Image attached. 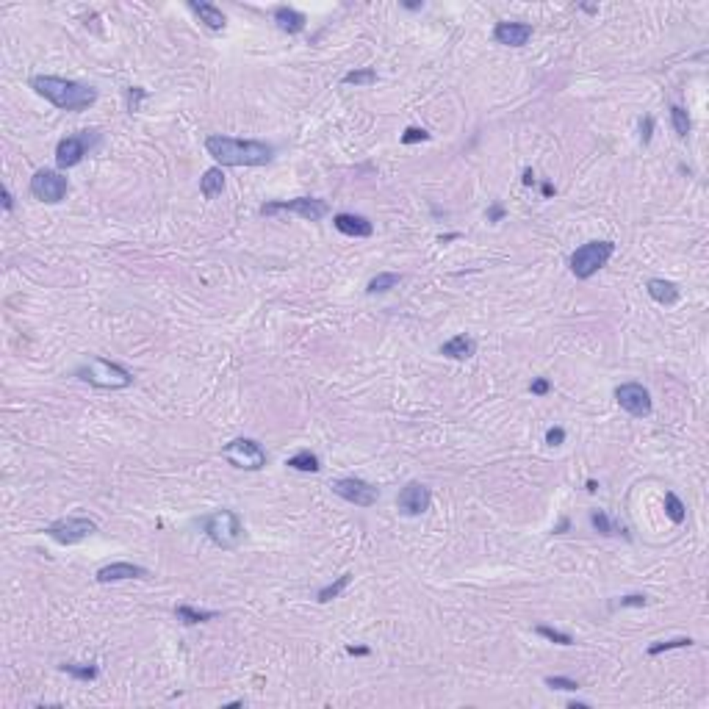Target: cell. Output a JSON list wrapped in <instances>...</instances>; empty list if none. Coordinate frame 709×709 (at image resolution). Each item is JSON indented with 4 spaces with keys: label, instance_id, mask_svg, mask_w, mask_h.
Wrapping results in <instances>:
<instances>
[{
    "label": "cell",
    "instance_id": "6da1fadb",
    "mask_svg": "<svg viewBox=\"0 0 709 709\" xmlns=\"http://www.w3.org/2000/svg\"><path fill=\"white\" fill-rule=\"evenodd\" d=\"M208 155L219 166H266L274 158V147L258 139H233L214 133L206 139Z\"/></svg>",
    "mask_w": 709,
    "mask_h": 709
},
{
    "label": "cell",
    "instance_id": "7a4b0ae2",
    "mask_svg": "<svg viewBox=\"0 0 709 709\" xmlns=\"http://www.w3.org/2000/svg\"><path fill=\"white\" fill-rule=\"evenodd\" d=\"M28 86L45 97L47 103H53L61 111H86L89 106L97 103V91L86 83L69 80V78H58V75H34L28 80Z\"/></svg>",
    "mask_w": 709,
    "mask_h": 709
},
{
    "label": "cell",
    "instance_id": "3957f363",
    "mask_svg": "<svg viewBox=\"0 0 709 709\" xmlns=\"http://www.w3.org/2000/svg\"><path fill=\"white\" fill-rule=\"evenodd\" d=\"M75 377L94 385V388H103V391H122V388L133 385V374L125 366H120L114 360H106V358H89L75 371Z\"/></svg>",
    "mask_w": 709,
    "mask_h": 709
},
{
    "label": "cell",
    "instance_id": "277c9868",
    "mask_svg": "<svg viewBox=\"0 0 709 709\" xmlns=\"http://www.w3.org/2000/svg\"><path fill=\"white\" fill-rule=\"evenodd\" d=\"M202 530H206V535L211 538L214 546L228 549V552L236 549V546L244 541V524H241L239 513H236V510H228V508L214 510L211 516L202 519Z\"/></svg>",
    "mask_w": 709,
    "mask_h": 709
},
{
    "label": "cell",
    "instance_id": "5b68a950",
    "mask_svg": "<svg viewBox=\"0 0 709 709\" xmlns=\"http://www.w3.org/2000/svg\"><path fill=\"white\" fill-rule=\"evenodd\" d=\"M613 252H615V244H613V241H587V244L576 247L574 255H571V272H574V277L590 280L598 269L607 266V261L613 258Z\"/></svg>",
    "mask_w": 709,
    "mask_h": 709
},
{
    "label": "cell",
    "instance_id": "8992f818",
    "mask_svg": "<svg viewBox=\"0 0 709 709\" xmlns=\"http://www.w3.org/2000/svg\"><path fill=\"white\" fill-rule=\"evenodd\" d=\"M280 211L296 214L305 222H319L330 214V206L319 197H296V199H274V202H263L261 206V217H274Z\"/></svg>",
    "mask_w": 709,
    "mask_h": 709
},
{
    "label": "cell",
    "instance_id": "52a82bcc",
    "mask_svg": "<svg viewBox=\"0 0 709 709\" xmlns=\"http://www.w3.org/2000/svg\"><path fill=\"white\" fill-rule=\"evenodd\" d=\"M222 455L230 466L244 471H261L266 466V449L252 438H233L230 444L222 446Z\"/></svg>",
    "mask_w": 709,
    "mask_h": 709
},
{
    "label": "cell",
    "instance_id": "ba28073f",
    "mask_svg": "<svg viewBox=\"0 0 709 709\" xmlns=\"http://www.w3.org/2000/svg\"><path fill=\"white\" fill-rule=\"evenodd\" d=\"M100 142V131H80L78 136H67L56 144V166L58 169H72L78 166L89 150Z\"/></svg>",
    "mask_w": 709,
    "mask_h": 709
},
{
    "label": "cell",
    "instance_id": "9c48e42d",
    "mask_svg": "<svg viewBox=\"0 0 709 709\" xmlns=\"http://www.w3.org/2000/svg\"><path fill=\"white\" fill-rule=\"evenodd\" d=\"M94 532H97V524H94L91 519H83V516L58 519V521H53V524L45 530V535H47L50 541L61 543V546H75V543L86 541L89 535H94Z\"/></svg>",
    "mask_w": 709,
    "mask_h": 709
},
{
    "label": "cell",
    "instance_id": "30bf717a",
    "mask_svg": "<svg viewBox=\"0 0 709 709\" xmlns=\"http://www.w3.org/2000/svg\"><path fill=\"white\" fill-rule=\"evenodd\" d=\"M67 191H69V180L56 169H39L31 177V194L42 202H50V206L61 202Z\"/></svg>",
    "mask_w": 709,
    "mask_h": 709
},
{
    "label": "cell",
    "instance_id": "8fae6325",
    "mask_svg": "<svg viewBox=\"0 0 709 709\" xmlns=\"http://www.w3.org/2000/svg\"><path fill=\"white\" fill-rule=\"evenodd\" d=\"M615 399H618V404H621V411H626V413L635 416V419H646V416H651V411H654L651 393H648V388L640 385V382H624V385H618V388H615Z\"/></svg>",
    "mask_w": 709,
    "mask_h": 709
},
{
    "label": "cell",
    "instance_id": "7c38bea8",
    "mask_svg": "<svg viewBox=\"0 0 709 709\" xmlns=\"http://www.w3.org/2000/svg\"><path fill=\"white\" fill-rule=\"evenodd\" d=\"M330 488H333V493H336V496H341V499H347V501L358 504V508H371V504H377V499H380V490H377L371 482L358 479V477H341V479H333V482H330Z\"/></svg>",
    "mask_w": 709,
    "mask_h": 709
},
{
    "label": "cell",
    "instance_id": "4fadbf2b",
    "mask_svg": "<svg viewBox=\"0 0 709 709\" xmlns=\"http://www.w3.org/2000/svg\"><path fill=\"white\" fill-rule=\"evenodd\" d=\"M433 504V493L424 482H408L399 496H396V508L404 513V516H424Z\"/></svg>",
    "mask_w": 709,
    "mask_h": 709
},
{
    "label": "cell",
    "instance_id": "5bb4252c",
    "mask_svg": "<svg viewBox=\"0 0 709 709\" xmlns=\"http://www.w3.org/2000/svg\"><path fill=\"white\" fill-rule=\"evenodd\" d=\"M493 39L504 47H524L532 39V25L530 23H513V20H501L493 28Z\"/></svg>",
    "mask_w": 709,
    "mask_h": 709
},
{
    "label": "cell",
    "instance_id": "9a60e30c",
    "mask_svg": "<svg viewBox=\"0 0 709 709\" xmlns=\"http://www.w3.org/2000/svg\"><path fill=\"white\" fill-rule=\"evenodd\" d=\"M147 576H150V571L142 568V565H136V563H111V565H103V568L94 574V579H97L100 585L125 582V579H147Z\"/></svg>",
    "mask_w": 709,
    "mask_h": 709
},
{
    "label": "cell",
    "instance_id": "2e32d148",
    "mask_svg": "<svg viewBox=\"0 0 709 709\" xmlns=\"http://www.w3.org/2000/svg\"><path fill=\"white\" fill-rule=\"evenodd\" d=\"M333 225H336L338 233L352 236V239H369L374 233V225L366 217H360V214H336Z\"/></svg>",
    "mask_w": 709,
    "mask_h": 709
},
{
    "label": "cell",
    "instance_id": "e0dca14e",
    "mask_svg": "<svg viewBox=\"0 0 709 709\" xmlns=\"http://www.w3.org/2000/svg\"><path fill=\"white\" fill-rule=\"evenodd\" d=\"M188 9L199 17V23L206 25V28H211V31H225L228 17H225V12H222L219 6L208 3V0H188Z\"/></svg>",
    "mask_w": 709,
    "mask_h": 709
},
{
    "label": "cell",
    "instance_id": "ac0fdd59",
    "mask_svg": "<svg viewBox=\"0 0 709 709\" xmlns=\"http://www.w3.org/2000/svg\"><path fill=\"white\" fill-rule=\"evenodd\" d=\"M272 20H274L277 28H280L283 34H288V36L302 34V31H305V25H308V17L302 14V12H296V9H291V6H277L274 14H272Z\"/></svg>",
    "mask_w": 709,
    "mask_h": 709
},
{
    "label": "cell",
    "instance_id": "d6986e66",
    "mask_svg": "<svg viewBox=\"0 0 709 709\" xmlns=\"http://www.w3.org/2000/svg\"><path fill=\"white\" fill-rule=\"evenodd\" d=\"M646 291H648V296H651L654 302H659V305H676V302H679V285L670 283V280L651 277V280L646 283Z\"/></svg>",
    "mask_w": 709,
    "mask_h": 709
},
{
    "label": "cell",
    "instance_id": "ffe728a7",
    "mask_svg": "<svg viewBox=\"0 0 709 709\" xmlns=\"http://www.w3.org/2000/svg\"><path fill=\"white\" fill-rule=\"evenodd\" d=\"M474 352H477V341L471 336H466V333H460V336L449 338L446 344H441V355L452 358V360H468Z\"/></svg>",
    "mask_w": 709,
    "mask_h": 709
},
{
    "label": "cell",
    "instance_id": "44dd1931",
    "mask_svg": "<svg viewBox=\"0 0 709 709\" xmlns=\"http://www.w3.org/2000/svg\"><path fill=\"white\" fill-rule=\"evenodd\" d=\"M222 191H225V172H222V166L206 169V175L199 177V194L206 197V199H214V197H219Z\"/></svg>",
    "mask_w": 709,
    "mask_h": 709
},
{
    "label": "cell",
    "instance_id": "7402d4cb",
    "mask_svg": "<svg viewBox=\"0 0 709 709\" xmlns=\"http://www.w3.org/2000/svg\"><path fill=\"white\" fill-rule=\"evenodd\" d=\"M175 618L186 626H197V624H208V621L219 618V613L217 610H197V607L180 604V607H175Z\"/></svg>",
    "mask_w": 709,
    "mask_h": 709
},
{
    "label": "cell",
    "instance_id": "603a6c76",
    "mask_svg": "<svg viewBox=\"0 0 709 709\" xmlns=\"http://www.w3.org/2000/svg\"><path fill=\"white\" fill-rule=\"evenodd\" d=\"M285 466H288V468H294V471H305V474H316V471H322V460H319L311 449H302V452L291 455V457L285 460Z\"/></svg>",
    "mask_w": 709,
    "mask_h": 709
},
{
    "label": "cell",
    "instance_id": "cb8c5ba5",
    "mask_svg": "<svg viewBox=\"0 0 709 709\" xmlns=\"http://www.w3.org/2000/svg\"><path fill=\"white\" fill-rule=\"evenodd\" d=\"M590 524H593V530H596L598 535H607V538H610V535H624V538H629V532H626L624 527H618L615 521L607 519L604 510H593V513H590Z\"/></svg>",
    "mask_w": 709,
    "mask_h": 709
},
{
    "label": "cell",
    "instance_id": "d4e9b609",
    "mask_svg": "<svg viewBox=\"0 0 709 709\" xmlns=\"http://www.w3.org/2000/svg\"><path fill=\"white\" fill-rule=\"evenodd\" d=\"M402 283V274H396V272H380L377 277H371L369 280V285H366V294H388L391 288H396Z\"/></svg>",
    "mask_w": 709,
    "mask_h": 709
},
{
    "label": "cell",
    "instance_id": "484cf974",
    "mask_svg": "<svg viewBox=\"0 0 709 709\" xmlns=\"http://www.w3.org/2000/svg\"><path fill=\"white\" fill-rule=\"evenodd\" d=\"M61 670L72 679H80V681H94L100 676V668L91 665V662H61Z\"/></svg>",
    "mask_w": 709,
    "mask_h": 709
},
{
    "label": "cell",
    "instance_id": "4316f807",
    "mask_svg": "<svg viewBox=\"0 0 709 709\" xmlns=\"http://www.w3.org/2000/svg\"><path fill=\"white\" fill-rule=\"evenodd\" d=\"M349 582H352V574H341L336 582H330V585H325L319 593H316V598H319V604H327V601H333V598H338L347 587H349Z\"/></svg>",
    "mask_w": 709,
    "mask_h": 709
},
{
    "label": "cell",
    "instance_id": "83f0119b",
    "mask_svg": "<svg viewBox=\"0 0 709 709\" xmlns=\"http://www.w3.org/2000/svg\"><path fill=\"white\" fill-rule=\"evenodd\" d=\"M670 125L676 131L679 139H687L690 131H692V122H690V114L681 109V106H670Z\"/></svg>",
    "mask_w": 709,
    "mask_h": 709
},
{
    "label": "cell",
    "instance_id": "f1b7e54d",
    "mask_svg": "<svg viewBox=\"0 0 709 709\" xmlns=\"http://www.w3.org/2000/svg\"><path fill=\"white\" fill-rule=\"evenodd\" d=\"M665 513H668V519H670L673 524H681V521L687 519V508H684V501H681L673 490H668V493H665Z\"/></svg>",
    "mask_w": 709,
    "mask_h": 709
},
{
    "label": "cell",
    "instance_id": "f546056e",
    "mask_svg": "<svg viewBox=\"0 0 709 709\" xmlns=\"http://www.w3.org/2000/svg\"><path fill=\"white\" fill-rule=\"evenodd\" d=\"M341 83H347V86H371V83H377V72H374L371 67L352 69V72H347V75L341 78Z\"/></svg>",
    "mask_w": 709,
    "mask_h": 709
},
{
    "label": "cell",
    "instance_id": "4dcf8cb0",
    "mask_svg": "<svg viewBox=\"0 0 709 709\" xmlns=\"http://www.w3.org/2000/svg\"><path fill=\"white\" fill-rule=\"evenodd\" d=\"M692 646V640L690 637H673V640H659V643H654V646H648V657H657V654H662V651H670V648H690Z\"/></svg>",
    "mask_w": 709,
    "mask_h": 709
},
{
    "label": "cell",
    "instance_id": "1f68e13d",
    "mask_svg": "<svg viewBox=\"0 0 709 709\" xmlns=\"http://www.w3.org/2000/svg\"><path fill=\"white\" fill-rule=\"evenodd\" d=\"M535 632H538L541 637H546V640L557 643V646H574V637H571L568 632H560V629H552V626H538Z\"/></svg>",
    "mask_w": 709,
    "mask_h": 709
},
{
    "label": "cell",
    "instance_id": "d6a6232c",
    "mask_svg": "<svg viewBox=\"0 0 709 709\" xmlns=\"http://www.w3.org/2000/svg\"><path fill=\"white\" fill-rule=\"evenodd\" d=\"M543 684L552 687V690H568V692H576V690H579V681H576V679H568V676H546Z\"/></svg>",
    "mask_w": 709,
    "mask_h": 709
},
{
    "label": "cell",
    "instance_id": "836d02e7",
    "mask_svg": "<svg viewBox=\"0 0 709 709\" xmlns=\"http://www.w3.org/2000/svg\"><path fill=\"white\" fill-rule=\"evenodd\" d=\"M125 97H128V111H131V114H136V111H139V103L147 97V89H142V86H131V89H125Z\"/></svg>",
    "mask_w": 709,
    "mask_h": 709
},
{
    "label": "cell",
    "instance_id": "e575fe53",
    "mask_svg": "<svg viewBox=\"0 0 709 709\" xmlns=\"http://www.w3.org/2000/svg\"><path fill=\"white\" fill-rule=\"evenodd\" d=\"M402 144H419V142H430V133L424 128H408L402 136H399Z\"/></svg>",
    "mask_w": 709,
    "mask_h": 709
},
{
    "label": "cell",
    "instance_id": "d590c367",
    "mask_svg": "<svg viewBox=\"0 0 709 709\" xmlns=\"http://www.w3.org/2000/svg\"><path fill=\"white\" fill-rule=\"evenodd\" d=\"M651 136H654V117H640V142L643 144H648L651 142Z\"/></svg>",
    "mask_w": 709,
    "mask_h": 709
},
{
    "label": "cell",
    "instance_id": "8d00e7d4",
    "mask_svg": "<svg viewBox=\"0 0 709 709\" xmlns=\"http://www.w3.org/2000/svg\"><path fill=\"white\" fill-rule=\"evenodd\" d=\"M646 601H648V596H643V593H629V596H621V598H618V607H646Z\"/></svg>",
    "mask_w": 709,
    "mask_h": 709
},
{
    "label": "cell",
    "instance_id": "74e56055",
    "mask_svg": "<svg viewBox=\"0 0 709 709\" xmlns=\"http://www.w3.org/2000/svg\"><path fill=\"white\" fill-rule=\"evenodd\" d=\"M546 444L549 446H563L565 444V430L563 427H549L546 430Z\"/></svg>",
    "mask_w": 709,
    "mask_h": 709
},
{
    "label": "cell",
    "instance_id": "f35d334b",
    "mask_svg": "<svg viewBox=\"0 0 709 709\" xmlns=\"http://www.w3.org/2000/svg\"><path fill=\"white\" fill-rule=\"evenodd\" d=\"M530 391H532L535 396H546V393L552 391V382H549L546 377H535V380L530 382Z\"/></svg>",
    "mask_w": 709,
    "mask_h": 709
},
{
    "label": "cell",
    "instance_id": "ab89813d",
    "mask_svg": "<svg viewBox=\"0 0 709 709\" xmlns=\"http://www.w3.org/2000/svg\"><path fill=\"white\" fill-rule=\"evenodd\" d=\"M501 219H504V206L493 202V206L488 208V222H501Z\"/></svg>",
    "mask_w": 709,
    "mask_h": 709
},
{
    "label": "cell",
    "instance_id": "60d3db41",
    "mask_svg": "<svg viewBox=\"0 0 709 709\" xmlns=\"http://www.w3.org/2000/svg\"><path fill=\"white\" fill-rule=\"evenodd\" d=\"M3 211H6V214H12V211H14V197H12L9 186H3Z\"/></svg>",
    "mask_w": 709,
    "mask_h": 709
},
{
    "label": "cell",
    "instance_id": "b9f144b4",
    "mask_svg": "<svg viewBox=\"0 0 709 709\" xmlns=\"http://www.w3.org/2000/svg\"><path fill=\"white\" fill-rule=\"evenodd\" d=\"M347 654H352V657H366V654H369V648H366V646H349V648H347Z\"/></svg>",
    "mask_w": 709,
    "mask_h": 709
},
{
    "label": "cell",
    "instance_id": "7bdbcfd3",
    "mask_svg": "<svg viewBox=\"0 0 709 709\" xmlns=\"http://www.w3.org/2000/svg\"><path fill=\"white\" fill-rule=\"evenodd\" d=\"M568 527H571V521H568V519H563V521L554 527V535H563V532H568Z\"/></svg>",
    "mask_w": 709,
    "mask_h": 709
},
{
    "label": "cell",
    "instance_id": "ee69618b",
    "mask_svg": "<svg viewBox=\"0 0 709 709\" xmlns=\"http://www.w3.org/2000/svg\"><path fill=\"white\" fill-rule=\"evenodd\" d=\"M524 186H535V172L532 169H524Z\"/></svg>",
    "mask_w": 709,
    "mask_h": 709
},
{
    "label": "cell",
    "instance_id": "f6af8a7d",
    "mask_svg": "<svg viewBox=\"0 0 709 709\" xmlns=\"http://www.w3.org/2000/svg\"><path fill=\"white\" fill-rule=\"evenodd\" d=\"M541 191H543V197H552V194H554V186H552V183H543Z\"/></svg>",
    "mask_w": 709,
    "mask_h": 709
},
{
    "label": "cell",
    "instance_id": "bcb514c9",
    "mask_svg": "<svg viewBox=\"0 0 709 709\" xmlns=\"http://www.w3.org/2000/svg\"><path fill=\"white\" fill-rule=\"evenodd\" d=\"M587 706H590V703H585V701H571V703H568V709H587Z\"/></svg>",
    "mask_w": 709,
    "mask_h": 709
},
{
    "label": "cell",
    "instance_id": "7dc6e473",
    "mask_svg": "<svg viewBox=\"0 0 709 709\" xmlns=\"http://www.w3.org/2000/svg\"><path fill=\"white\" fill-rule=\"evenodd\" d=\"M402 6H404V9H411V12H419L424 3H402Z\"/></svg>",
    "mask_w": 709,
    "mask_h": 709
},
{
    "label": "cell",
    "instance_id": "c3c4849f",
    "mask_svg": "<svg viewBox=\"0 0 709 709\" xmlns=\"http://www.w3.org/2000/svg\"><path fill=\"white\" fill-rule=\"evenodd\" d=\"M587 490L596 493V490H598V482H596V479H587Z\"/></svg>",
    "mask_w": 709,
    "mask_h": 709
}]
</instances>
